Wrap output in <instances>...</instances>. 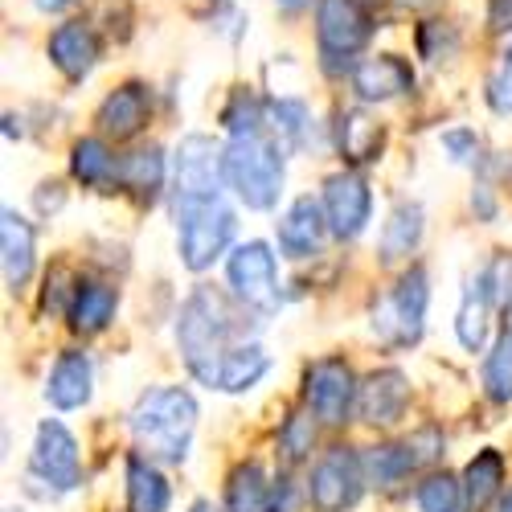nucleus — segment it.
<instances>
[{
  "mask_svg": "<svg viewBox=\"0 0 512 512\" xmlns=\"http://www.w3.org/2000/svg\"><path fill=\"white\" fill-rule=\"evenodd\" d=\"M246 304L230 300L226 291L218 287H197L181 316H177V345H181V357L189 365V373H201L205 365H213L218 357H226L230 349H238L246 336Z\"/></svg>",
  "mask_w": 512,
  "mask_h": 512,
  "instance_id": "obj_1",
  "label": "nucleus"
},
{
  "mask_svg": "<svg viewBox=\"0 0 512 512\" xmlns=\"http://www.w3.org/2000/svg\"><path fill=\"white\" fill-rule=\"evenodd\" d=\"M127 431L136 447L156 463H185L193 431H197V402L181 386L144 390L127 414Z\"/></svg>",
  "mask_w": 512,
  "mask_h": 512,
  "instance_id": "obj_2",
  "label": "nucleus"
},
{
  "mask_svg": "<svg viewBox=\"0 0 512 512\" xmlns=\"http://www.w3.org/2000/svg\"><path fill=\"white\" fill-rule=\"evenodd\" d=\"M283 148L263 132H242L226 144V185L246 209H271L283 189Z\"/></svg>",
  "mask_w": 512,
  "mask_h": 512,
  "instance_id": "obj_3",
  "label": "nucleus"
},
{
  "mask_svg": "<svg viewBox=\"0 0 512 512\" xmlns=\"http://www.w3.org/2000/svg\"><path fill=\"white\" fill-rule=\"evenodd\" d=\"M426 304H431V279L426 267H410L381 300H373L369 328L377 345L386 349H414L426 332Z\"/></svg>",
  "mask_w": 512,
  "mask_h": 512,
  "instance_id": "obj_4",
  "label": "nucleus"
},
{
  "mask_svg": "<svg viewBox=\"0 0 512 512\" xmlns=\"http://www.w3.org/2000/svg\"><path fill=\"white\" fill-rule=\"evenodd\" d=\"M177 230H181V263L189 271H209L234 242V209L222 197L177 201Z\"/></svg>",
  "mask_w": 512,
  "mask_h": 512,
  "instance_id": "obj_5",
  "label": "nucleus"
},
{
  "mask_svg": "<svg viewBox=\"0 0 512 512\" xmlns=\"http://www.w3.org/2000/svg\"><path fill=\"white\" fill-rule=\"evenodd\" d=\"M365 484V455H357L353 447H332L312 467L308 496L320 512H345L365 496Z\"/></svg>",
  "mask_w": 512,
  "mask_h": 512,
  "instance_id": "obj_6",
  "label": "nucleus"
},
{
  "mask_svg": "<svg viewBox=\"0 0 512 512\" xmlns=\"http://www.w3.org/2000/svg\"><path fill=\"white\" fill-rule=\"evenodd\" d=\"M357 386L349 361L340 357H320L304 373V406L324 422V426H345L349 414L357 410Z\"/></svg>",
  "mask_w": 512,
  "mask_h": 512,
  "instance_id": "obj_7",
  "label": "nucleus"
},
{
  "mask_svg": "<svg viewBox=\"0 0 512 512\" xmlns=\"http://www.w3.org/2000/svg\"><path fill=\"white\" fill-rule=\"evenodd\" d=\"M226 279L234 287V295L250 308V312H275L279 304V271H275V254L267 242H242L234 246L230 263H226Z\"/></svg>",
  "mask_w": 512,
  "mask_h": 512,
  "instance_id": "obj_8",
  "label": "nucleus"
},
{
  "mask_svg": "<svg viewBox=\"0 0 512 512\" xmlns=\"http://www.w3.org/2000/svg\"><path fill=\"white\" fill-rule=\"evenodd\" d=\"M443 455V435L435 426H426V431L402 439V443H381V447H369L365 451V476L373 488H394L402 484L406 476L422 472L426 463H435Z\"/></svg>",
  "mask_w": 512,
  "mask_h": 512,
  "instance_id": "obj_9",
  "label": "nucleus"
},
{
  "mask_svg": "<svg viewBox=\"0 0 512 512\" xmlns=\"http://www.w3.org/2000/svg\"><path fill=\"white\" fill-rule=\"evenodd\" d=\"M222 181H226V148H218L209 136H185L177 148L173 205L177 201H201V197H222Z\"/></svg>",
  "mask_w": 512,
  "mask_h": 512,
  "instance_id": "obj_10",
  "label": "nucleus"
},
{
  "mask_svg": "<svg viewBox=\"0 0 512 512\" xmlns=\"http://www.w3.org/2000/svg\"><path fill=\"white\" fill-rule=\"evenodd\" d=\"M29 476L50 484L54 492H74L82 484V467H78V439L66 431L58 418H46L37 426L33 455H29Z\"/></svg>",
  "mask_w": 512,
  "mask_h": 512,
  "instance_id": "obj_11",
  "label": "nucleus"
},
{
  "mask_svg": "<svg viewBox=\"0 0 512 512\" xmlns=\"http://www.w3.org/2000/svg\"><path fill=\"white\" fill-rule=\"evenodd\" d=\"M369 33L373 25H369V13L361 9V0H320L316 5V37L328 66L336 58L349 62L369 41Z\"/></svg>",
  "mask_w": 512,
  "mask_h": 512,
  "instance_id": "obj_12",
  "label": "nucleus"
},
{
  "mask_svg": "<svg viewBox=\"0 0 512 512\" xmlns=\"http://www.w3.org/2000/svg\"><path fill=\"white\" fill-rule=\"evenodd\" d=\"M500 295V267L488 263L484 271H476L463 287V300L455 312V336L467 353H480L488 345V328H492V308Z\"/></svg>",
  "mask_w": 512,
  "mask_h": 512,
  "instance_id": "obj_13",
  "label": "nucleus"
},
{
  "mask_svg": "<svg viewBox=\"0 0 512 512\" xmlns=\"http://www.w3.org/2000/svg\"><path fill=\"white\" fill-rule=\"evenodd\" d=\"M324 213H328V226L340 242H353L361 238V230L369 226V213H373V193L365 185L361 173H336L324 181Z\"/></svg>",
  "mask_w": 512,
  "mask_h": 512,
  "instance_id": "obj_14",
  "label": "nucleus"
},
{
  "mask_svg": "<svg viewBox=\"0 0 512 512\" xmlns=\"http://www.w3.org/2000/svg\"><path fill=\"white\" fill-rule=\"evenodd\" d=\"M267 369H271L267 349L259 345V340H242L238 349H230L226 357H218V361L205 365L193 377L201 381V386L218 390V394H246V390H254L267 377Z\"/></svg>",
  "mask_w": 512,
  "mask_h": 512,
  "instance_id": "obj_15",
  "label": "nucleus"
},
{
  "mask_svg": "<svg viewBox=\"0 0 512 512\" xmlns=\"http://www.w3.org/2000/svg\"><path fill=\"white\" fill-rule=\"evenodd\" d=\"M410 406V377L402 369H377L357 386V418L369 426H394Z\"/></svg>",
  "mask_w": 512,
  "mask_h": 512,
  "instance_id": "obj_16",
  "label": "nucleus"
},
{
  "mask_svg": "<svg viewBox=\"0 0 512 512\" xmlns=\"http://www.w3.org/2000/svg\"><path fill=\"white\" fill-rule=\"evenodd\" d=\"M328 213L320 201L312 197H295L287 205V213L279 218V250L287 259H312V254L324 246V234H328Z\"/></svg>",
  "mask_w": 512,
  "mask_h": 512,
  "instance_id": "obj_17",
  "label": "nucleus"
},
{
  "mask_svg": "<svg viewBox=\"0 0 512 512\" xmlns=\"http://www.w3.org/2000/svg\"><path fill=\"white\" fill-rule=\"evenodd\" d=\"M226 512H283V484L263 463H238L226 480Z\"/></svg>",
  "mask_w": 512,
  "mask_h": 512,
  "instance_id": "obj_18",
  "label": "nucleus"
},
{
  "mask_svg": "<svg viewBox=\"0 0 512 512\" xmlns=\"http://www.w3.org/2000/svg\"><path fill=\"white\" fill-rule=\"evenodd\" d=\"M353 91H357L361 103H390V99L414 91V74L394 54L365 58L361 66H353Z\"/></svg>",
  "mask_w": 512,
  "mask_h": 512,
  "instance_id": "obj_19",
  "label": "nucleus"
},
{
  "mask_svg": "<svg viewBox=\"0 0 512 512\" xmlns=\"http://www.w3.org/2000/svg\"><path fill=\"white\" fill-rule=\"evenodd\" d=\"M0 254H5V287L21 291L37 267V234L17 209L0 213Z\"/></svg>",
  "mask_w": 512,
  "mask_h": 512,
  "instance_id": "obj_20",
  "label": "nucleus"
},
{
  "mask_svg": "<svg viewBox=\"0 0 512 512\" xmlns=\"http://www.w3.org/2000/svg\"><path fill=\"white\" fill-rule=\"evenodd\" d=\"M95 386V369H91V357L78 353V349H66L54 369H50V381H46V402L54 410H78L91 402V390Z\"/></svg>",
  "mask_w": 512,
  "mask_h": 512,
  "instance_id": "obj_21",
  "label": "nucleus"
},
{
  "mask_svg": "<svg viewBox=\"0 0 512 512\" xmlns=\"http://www.w3.org/2000/svg\"><path fill=\"white\" fill-rule=\"evenodd\" d=\"M148 115H152L148 91L140 87V82H127V87H119L115 95L103 99V107H99V127H103V136L132 140V136L144 132Z\"/></svg>",
  "mask_w": 512,
  "mask_h": 512,
  "instance_id": "obj_22",
  "label": "nucleus"
},
{
  "mask_svg": "<svg viewBox=\"0 0 512 512\" xmlns=\"http://www.w3.org/2000/svg\"><path fill=\"white\" fill-rule=\"evenodd\" d=\"M50 58L70 82H78V78H87L99 62V37L91 33V25H82V21L58 25L54 37H50Z\"/></svg>",
  "mask_w": 512,
  "mask_h": 512,
  "instance_id": "obj_23",
  "label": "nucleus"
},
{
  "mask_svg": "<svg viewBox=\"0 0 512 512\" xmlns=\"http://www.w3.org/2000/svg\"><path fill=\"white\" fill-rule=\"evenodd\" d=\"M168 504H173V488L156 459H148L144 451L127 455V512H168Z\"/></svg>",
  "mask_w": 512,
  "mask_h": 512,
  "instance_id": "obj_24",
  "label": "nucleus"
},
{
  "mask_svg": "<svg viewBox=\"0 0 512 512\" xmlns=\"http://www.w3.org/2000/svg\"><path fill=\"white\" fill-rule=\"evenodd\" d=\"M115 308H119V291L107 287V283H78L74 295H70V308H66V320L78 336H95L103 332L111 320H115Z\"/></svg>",
  "mask_w": 512,
  "mask_h": 512,
  "instance_id": "obj_25",
  "label": "nucleus"
},
{
  "mask_svg": "<svg viewBox=\"0 0 512 512\" xmlns=\"http://www.w3.org/2000/svg\"><path fill=\"white\" fill-rule=\"evenodd\" d=\"M115 185L123 193H132L140 205H152L156 193L164 189V156H160V148H140V152L119 156Z\"/></svg>",
  "mask_w": 512,
  "mask_h": 512,
  "instance_id": "obj_26",
  "label": "nucleus"
},
{
  "mask_svg": "<svg viewBox=\"0 0 512 512\" xmlns=\"http://www.w3.org/2000/svg\"><path fill=\"white\" fill-rule=\"evenodd\" d=\"M381 140H386V132H381V123L373 115H365V111H345L336 119V148L349 164L377 160Z\"/></svg>",
  "mask_w": 512,
  "mask_h": 512,
  "instance_id": "obj_27",
  "label": "nucleus"
},
{
  "mask_svg": "<svg viewBox=\"0 0 512 512\" xmlns=\"http://www.w3.org/2000/svg\"><path fill=\"white\" fill-rule=\"evenodd\" d=\"M500 484H504V455L496 447L476 451V459L463 467V500H467V512H484L500 496Z\"/></svg>",
  "mask_w": 512,
  "mask_h": 512,
  "instance_id": "obj_28",
  "label": "nucleus"
},
{
  "mask_svg": "<svg viewBox=\"0 0 512 512\" xmlns=\"http://www.w3.org/2000/svg\"><path fill=\"white\" fill-rule=\"evenodd\" d=\"M418 242H422V205H410V201L394 205L386 230H381V250H377L381 263L394 267V263L410 259L418 250Z\"/></svg>",
  "mask_w": 512,
  "mask_h": 512,
  "instance_id": "obj_29",
  "label": "nucleus"
},
{
  "mask_svg": "<svg viewBox=\"0 0 512 512\" xmlns=\"http://www.w3.org/2000/svg\"><path fill=\"white\" fill-rule=\"evenodd\" d=\"M115 156L103 140H78L70 152V168H74V181H82L87 189H103L115 185Z\"/></svg>",
  "mask_w": 512,
  "mask_h": 512,
  "instance_id": "obj_30",
  "label": "nucleus"
},
{
  "mask_svg": "<svg viewBox=\"0 0 512 512\" xmlns=\"http://www.w3.org/2000/svg\"><path fill=\"white\" fill-rule=\"evenodd\" d=\"M267 127H271V140L283 152H295L308 136V107L300 99H279L267 103Z\"/></svg>",
  "mask_w": 512,
  "mask_h": 512,
  "instance_id": "obj_31",
  "label": "nucleus"
},
{
  "mask_svg": "<svg viewBox=\"0 0 512 512\" xmlns=\"http://www.w3.org/2000/svg\"><path fill=\"white\" fill-rule=\"evenodd\" d=\"M484 394L496 406L512 402V328H504L496 336V345H492V353L484 361Z\"/></svg>",
  "mask_w": 512,
  "mask_h": 512,
  "instance_id": "obj_32",
  "label": "nucleus"
},
{
  "mask_svg": "<svg viewBox=\"0 0 512 512\" xmlns=\"http://www.w3.org/2000/svg\"><path fill=\"white\" fill-rule=\"evenodd\" d=\"M414 500H418V512H463L467 508L463 484L451 472H431V476L418 484Z\"/></svg>",
  "mask_w": 512,
  "mask_h": 512,
  "instance_id": "obj_33",
  "label": "nucleus"
},
{
  "mask_svg": "<svg viewBox=\"0 0 512 512\" xmlns=\"http://www.w3.org/2000/svg\"><path fill=\"white\" fill-rule=\"evenodd\" d=\"M316 414L308 410V414H291L287 422H283V431H279V451H283V459L287 463H304L308 455H312V447H316Z\"/></svg>",
  "mask_w": 512,
  "mask_h": 512,
  "instance_id": "obj_34",
  "label": "nucleus"
},
{
  "mask_svg": "<svg viewBox=\"0 0 512 512\" xmlns=\"http://www.w3.org/2000/svg\"><path fill=\"white\" fill-rule=\"evenodd\" d=\"M222 123L230 127V136H242V132H263L267 123V107L254 99L250 91H234V99L226 103L222 111Z\"/></svg>",
  "mask_w": 512,
  "mask_h": 512,
  "instance_id": "obj_35",
  "label": "nucleus"
},
{
  "mask_svg": "<svg viewBox=\"0 0 512 512\" xmlns=\"http://www.w3.org/2000/svg\"><path fill=\"white\" fill-rule=\"evenodd\" d=\"M488 103H492V111L512 115V46H508V54H504L500 70H496V74H492V82H488Z\"/></svg>",
  "mask_w": 512,
  "mask_h": 512,
  "instance_id": "obj_36",
  "label": "nucleus"
},
{
  "mask_svg": "<svg viewBox=\"0 0 512 512\" xmlns=\"http://www.w3.org/2000/svg\"><path fill=\"white\" fill-rule=\"evenodd\" d=\"M443 148L451 152L455 164H476L480 160V140L472 132H447L443 136Z\"/></svg>",
  "mask_w": 512,
  "mask_h": 512,
  "instance_id": "obj_37",
  "label": "nucleus"
},
{
  "mask_svg": "<svg viewBox=\"0 0 512 512\" xmlns=\"http://www.w3.org/2000/svg\"><path fill=\"white\" fill-rule=\"evenodd\" d=\"M488 21L496 33H508L512 29V0H488Z\"/></svg>",
  "mask_w": 512,
  "mask_h": 512,
  "instance_id": "obj_38",
  "label": "nucleus"
},
{
  "mask_svg": "<svg viewBox=\"0 0 512 512\" xmlns=\"http://www.w3.org/2000/svg\"><path fill=\"white\" fill-rule=\"evenodd\" d=\"M66 5H74V0H37V9H46V13H58Z\"/></svg>",
  "mask_w": 512,
  "mask_h": 512,
  "instance_id": "obj_39",
  "label": "nucleus"
},
{
  "mask_svg": "<svg viewBox=\"0 0 512 512\" xmlns=\"http://www.w3.org/2000/svg\"><path fill=\"white\" fill-rule=\"evenodd\" d=\"M189 512H218V508H213V504H209V500H197V504H193V508H189Z\"/></svg>",
  "mask_w": 512,
  "mask_h": 512,
  "instance_id": "obj_40",
  "label": "nucleus"
},
{
  "mask_svg": "<svg viewBox=\"0 0 512 512\" xmlns=\"http://www.w3.org/2000/svg\"><path fill=\"white\" fill-rule=\"evenodd\" d=\"M504 308L512 312V279H508V287H504Z\"/></svg>",
  "mask_w": 512,
  "mask_h": 512,
  "instance_id": "obj_41",
  "label": "nucleus"
},
{
  "mask_svg": "<svg viewBox=\"0 0 512 512\" xmlns=\"http://www.w3.org/2000/svg\"><path fill=\"white\" fill-rule=\"evenodd\" d=\"M496 512H512V492H508V496L500 500V508H496Z\"/></svg>",
  "mask_w": 512,
  "mask_h": 512,
  "instance_id": "obj_42",
  "label": "nucleus"
},
{
  "mask_svg": "<svg viewBox=\"0 0 512 512\" xmlns=\"http://www.w3.org/2000/svg\"><path fill=\"white\" fill-rule=\"evenodd\" d=\"M279 5H283V9H300V5H304V0H279Z\"/></svg>",
  "mask_w": 512,
  "mask_h": 512,
  "instance_id": "obj_43",
  "label": "nucleus"
}]
</instances>
